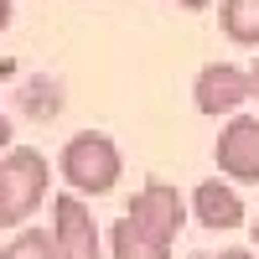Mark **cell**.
I'll return each instance as SVG.
<instances>
[{
    "label": "cell",
    "instance_id": "obj_1",
    "mask_svg": "<svg viewBox=\"0 0 259 259\" xmlns=\"http://www.w3.org/2000/svg\"><path fill=\"white\" fill-rule=\"evenodd\" d=\"M62 182L83 197H104V192H114L119 177H124V161H119V145L109 135H99V130H78V135L62 145Z\"/></svg>",
    "mask_w": 259,
    "mask_h": 259
},
{
    "label": "cell",
    "instance_id": "obj_2",
    "mask_svg": "<svg viewBox=\"0 0 259 259\" xmlns=\"http://www.w3.org/2000/svg\"><path fill=\"white\" fill-rule=\"evenodd\" d=\"M47 156L41 150H6L0 161V202H6V228H21L31 212L47 202Z\"/></svg>",
    "mask_w": 259,
    "mask_h": 259
},
{
    "label": "cell",
    "instance_id": "obj_3",
    "mask_svg": "<svg viewBox=\"0 0 259 259\" xmlns=\"http://www.w3.org/2000/svg\"><path fill=\"white\" fill-rule=\"evenodd\" d=\"M52 233H57L62 259H104L94 212L83 207L78 192H57V197H52Z\"/></svg>",
    "mask_w": 259,
    "mask_h": 259
},
{
    "label": "cell",
    "instance_id": "obj_4",
    "mask_svg": "<svg viewBox=\"0 0 259 259\" xmlns=\"http://www.w3.org/2000/svg\"><path fill=\"white\" fill-rule=\"evenodd\" d=\"M192 99H197L202 114H233L244 109V99H254V83L244 68H233V62H207V68L197 73V83H192Z\"/></svg>",
    "mask_w": 259,
    "mask_h": 259
},
{
    "label": "cell",
    "instance_id": "obj_5",
    "mask_svg": "<svg viewBox=\"0 0 259 259\" xmlns=\"http://www.w3.org/2000/svg\"><path fill=\"white\" fill-rule=\"evenodd\" d=\"M212 156H218V171L233 182H259V119L249 114H233L223 124L218 145H212Z\"/></svg>",
    "mask_w": 259,
    "mask_h": 259
},
{
    "label": "cell",
    "instance_id": "obj_6",
    "mask_svg": "<svg viewBox=\"0 0 259 259\" xmlns=\"http://www.w3.org/2000/svg\"><path fill=\"white\" fill-rule=\"evenodd\" d=\"M124 212H130V218H140V223H150L156 233H166V239H177L182 223H187V202H182V192L166 187V182H145L135 197H130Z\"/></svg>",
    "mask_w": 259,
    "mask_h": 259
},
{
    "label": "cell",
    "instance_id": "obj_7",
    "mask_svg": "<svg viewBox=\"0 0 259 259\" xmlns=\"http://www.w3.org/2000/svg\"><path fill=\"white\" fill-rule=\"evenodd\" d=\"M192 212H197V223H202V228H212V233L239 228V223H244V197L233 192V177H228V182L207 177L197 192H192Z\"/></svg>",
    "mask_w": 259,
    "mask_h": 259
},
{
    "label": "cell",
    "instance_id": "obj_8",
    "mask_svg": "<svg viewBox=\"0 0 259 259\" xmlns=\"http://www.w3.org/2000/svg\"><path fill=\"white\" fill-rule=\"evenodd\" d=\"M109 254L114 259H171V239L124 212V218L109 228Z\"/></svg>",
    "mask_w": 259,
    "mask_h": 259
},
{
    "label": "cell",
    "instance_id": "obj_9",
    "mask_svg": "<svg viewBox=\"0 0 259 259\" xmlns=\"http://www.w3.org/2000/svg\"><path fill=\"white\" fill-rule=\"evenodd\" d=\"M223 31L228 41H239V47H259V0H223Z\"/></svg>",
    "mask_w": 259,
    "mask_h": 259
},
{
    "label": "cell",
    "instance_id": "obj_10",
    "mask_svg": "<svg viewBox=\"0 0 259 259\" xmlns=\"http://www.w3.org/2000/svg\"><path fill=\"white\" fill-rule=\"evenodd\" d=\"M0 259H62V249H57L52 228H21L16 239L0 249Z\"/></svg>",
    "mask_w": 259,
    "mask_h": 259
},
{
    "label": "cell",
    "instance_id": "obj_11",
    "mask_svg": "<svg viewBox=\"0 0 259 259\" xmlns=\"http://www.w3.org/2000/svg\"><path fill=\"white\" fill-rule=\"evenodd\" d=\"M6 150H11V119L0 114V156H6Z\"/></svg>",
    "mask_w": 259,
    "mask_h": 259
},
{
    "label": "cell",
    "instance_id": "obj_12",
    "mask_svg": "<svg viewBox=\"0 0 259 259\" xmlns=\"http://www.w3.org/2000/svg\"><path fill=\"white\" fill-rule=\"evenodd\" d=\"M166 6H182V11H202V6H212V0H166Z\"/></svg>",
    "mask_w": 259,
    "mask_h": 259
},
{
    "label": "cell",
    "instance_id": "obj_13",
    "mask_svg": "<svg viewBox=\"0 0 259 259\" xmlns=\"http://www.w3.org/2000/svg\"><path fill=\"white\" fill-rule=\"evenodd\" d=\"M218 259H259V249H228V254H218Z\"/></svg>",
    "mask_w": 259,
    "mask_h": 259
},
{
    "label": "cell",
    "instance_id": "obj_14",
    "mask_svg": "<svg viewBox=\"0 0 259 259\" xmlns=\"http://www.w3.org/2000/svg\"><path fill=\"white\" fill-rule=\"evenodd\" d=\"M11 26V0H0V31Z\"/></svg>",
    "mask_w": 259,
    "mask_h": 259
},
{
    "label": "cell",
    "instance_id": "obj_15",
    "mask_svg": "<svg viewBox=\"0 0 259 259\" xmlns=\"http://www.w3.org/2000/svg\"><path fill=\"white\" fill-rule=\"evenodd\" d=\"M249 83H254V99H259V62H254V68H249Z\"/></svg>",
    "mask_w": 259,
    "mask_h": 259
},
{
    "label": "cell",
    "instance_id": "obj_16",
    "mask_svg": "<svg viewBox=\"0 0 259 259\" xmlns=\"http://www.w3.org/2000/svg\"><path fill=\"white\" fill-rule=\"evenodd\" d=\"M254 249H259V218H254Z\"/></svg>",
    "mask_w": 259,
    "mask_h": 259
},
{
    "label": "cell",
    "instance_id": "obj_17",
    "mask_svg": "<svg viewBox=\"0 0 259 259\" xmlns=\"http://www.w3.org/2000/svg\"><path fill=\"white\" fill-rule=\"evenodd\" d=\"M0 228H6V202H0Z\"/></svg>",
    "mask_w": 259,
    "mask_h": 259
},
{
    "label": "cell",
    "instance_id": "obj_18",
    "mask_svg": "<svg viewBox=\"0 0 259 259\" xmlns=\"http://www.w3.org/2000/svg\"><path fill=\"white\" fill-rule=\"evenodd\" d=\"M192 259H207V254H192Z\"/></svg>",
    "mask_w": 259,
    "mask_h": 259
}]
</instances>
